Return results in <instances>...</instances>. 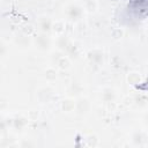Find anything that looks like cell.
<instances>
[{"label": "cell", "mask_w": 148, "mask_h": 148, "mask_svg": "<svg viewBox=\"0 0 148 148\" xmlns=\"http://www.w3.org/2000/svg\"><path fill=\"white\" fill-rule=\"evenodd\" d=\"M130 6L136 14L143 16L148 15V0H131Z\"/></svg>", "instance_id": "6da1fadb"}]
</instances>
